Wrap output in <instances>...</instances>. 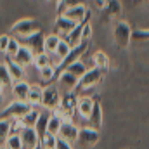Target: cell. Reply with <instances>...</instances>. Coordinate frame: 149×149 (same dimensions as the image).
<instances>
[{"mask_svg": "<svg viewBox=\"0 0 149 149\" xmlns=\"http://www.w3.org/2000/svg\"><path fill=\"white\" fill-rule=\"evenodd\" d=\"M113 40H114V45L118 49H121V50L128 49L130 42L134 40V28L123 19L116 21L114 26H113Z\"/></svg>", "mask_w": 149, "mask_h": 149, "instance_id": "1", "label": "cell"}, {"mask_svg": "<svg viewBox=\"0 0 149 149\" xmlns=\"http://www.w3.org/2000/svg\"><path fill=\"white\" fill-rule=\"evenodd\" d=\"M40 30H42V24L38 23L37 19L24 17V19H19V21H16V23L10 26L9 33H10V37L24 38V37H30V35H33V33L40 31Z\"/></svg>", "mask_w": 149, "mask_h": 149, "instance_id": "2", "label": "cell"}, {"mask_svg": "<svg viewBox=\"0 0 149 149\" xmlns=\"http://www.w3.org/2000/svg\"><path fill=\"white\" fill-rule=\"evenodd\" d=\"M31 109V106L26 102V101H17V99H14L12 102H9L2 111H0V118H3V120H19V118H23L26 113Z\"/></svg>", "mask_w": 149, "mask_h": 149, "instance_id": "3", "label": "cell"}, {"mask_svg": "<svg viewBox=\"0 0 149 149\" xmlns=\"http://www.w3.org/2000/svg\"><path fill=\"white\" fill-rule=\"evenodd\" d=\"M102 76H104V73H102L101 70H97V68H90V70H87V73L78 80V87H76V90H78V92H87V90L97 87V85L102 81Z\"/></svg>", "mask_w": 149, "mask_h": 149, "instance_id": "4", "label": "cell"}, {"mask_svg": "<svg viewBox=\"0 0 149 149\" xmlns=\"http://www.w3.org/2000/svg\"><path fill=\"white\" fill-rule=\"evenodd\" d=\"M76 104H78V95L74 92H64L61 95V104L54 113L61 114L64 120H71V114L76 111Z\"/></svg>", "mask_w": 149, "mask_h": 149, "instance_id": "5", "label": "cell"}, {"mask_svg": "<svg viewBox=\"0 0 149 149\" xmlns=\"http://www.w3.org/2000/svg\"><path fill=\"white\" fill-rule=\"evenodd\" d=\"M99 139H101L99 130H95V128H92V127L87 125V127H81L80 128L76 142L83 149H92V148H95V144L99 142Z\"/></svg>", "mask_w": 149, "mask_h": 149, "instance_id": "6", "label": "cell"}, {"mask_svg": "<svg viewBox=\"0 0 149 149\" xmlns=\"http://www.w3.org/2000/svg\"><path fill=\"white\" fill-rule=\"evenodd\" d=\"M123 14V5L120 0H106L104 7L101 9V21L111 23L113 19H120Z\"/></svg>", "mask_w": 149, "mask_h": 149, "instance_id": "7", "label": "cell"}, {"mask_svg": "<svg viewBox=\"0 0 149 149\" xmlns=\"http://www.w3.org/2000/svg\"><path fill=\"white\" fill-rule=\"evenodd\" d=\"M61 104V90L54 85H49L47 88H43V95H42V106L47 111H54L57 109Z\"/></svg>", "mask_w": 149, "mask_h": 149, "instance_id": "8", "label": "cell"}, {"mask_svg": "<svg viewBox=\"0 0 149 149\" xmlns=\"http://www.w3.org/2000/svg\"><path fill=\"white\" fill-rule=\"evenodd\" d=\"M87 45H88V42H81L80 45H76V47H73L71 50H70V54L61 61V63H57V73L59 71H63V70H66L70 64H73V63H76V61H80L83 56H85V52H87Z\"/></svg>", "mask_w": 149, "mask_h": 149, "instance_id": "9", "label": "cell"}, {"mask_svg": "<svg viewBox=\"0 0 149 149\" xmlns=\"http://www.w3.org/2000/svg\"><path fill=\"white\" fill-rule=\"evenodd\" d=\"M76 26H78V23H74L71 19H68L66 16L59 14V16L56 17V21H54V33L59 35L61 38H66Z\"/></svg>", "mask_w": 149, "mask_h": 149, "instance_id": "10", "label": "cell"}, {"mask_svg": "<svg viewBox=\"0 0 149 149\" xmlns=\"http://www.w3.org/2000/svg\"><path fill=\"white\" fill-rule=\"evenodd\" d=\"M17 40H19L21 45L28 47L33 54H40V52H43V40H45V35L42 33V30L37 31V33H33V35H30V37L17 38Z\"/></svg>", "mask_w": 149, "mask_h": 149, "instance_id": "11", "label": "cell"}, {"mask_svg": "<svg viewBox=\"0 0 149 149\" xmlns=\"http://www.w3.org/2000/svg\"><path fill=\"white\" fill-rule=\"evenodd\" d=\"M78 132H80V128L73 123V120H64L63 125H61V128H59L57 137H61V139H64L68 142H76Z\"/></svg>", "mask_w": 149, "mask_h": 149, "instance_id": "12", "label": "cell"}, {"mask_svg": "<svg viewBox=\"0 0 149 149\" xmlns=\"http://www.w3.org/2000/svg\"><path fill=\"white\" fill-rule=\"evenodd\" d=\"M56 81L59 83V87H61L64 92H74V90H76V87H78V78H76L74 74H71L68 70L59 71Z\"/></svg>", "mask_w": 149, "mask_h": 149, "instance_id": "13", "label": "cell"}, {"mask_svg": "<svg viewBox=\"0 0 149 149\" xmlns=\"http://www.w3.org/2000/svg\"><path fill=\"white\" fill-rule=\"evenodd\" d=\"M19 137H21V142H23V148L24 149H37V148H40V135L37 134L35 128H31V127L24 128V130L19 134Z\"/></svg>", "mask_w": 149, "mask_h": 149, "instance_id": "14", "label": "cell"}, {"mask_svg": "<svg viewBox=\"0 0 149 149\" xmlns=\"http://www.w3.org/2000/svg\"><path fill=\"white\" fill-rule=\"evenodd\" d=\"M90 59H92V63H94V68L101 70L104 74L109 71V68H111V61H109V56H108L106 52H102V50H95V52L92 54Z\"/></svg>", "mask_w": 149, "mask_h": 149, "instance_id": "15", "label": "cell"}, {"mask_svg": "<svg viewBox=\"0 0 149 149\" xmlns=\"http://www.w3.org/2000/svg\"><path fill=\"white\" fill-rule=\"evenodd\" d=\"M33 57H35V54H33L28 47L21 45V47H19V50H17V54L12 57V61H14L16 64H19L21 68H26V66L33 64Z\"/></svg>", "mask_w": 149, "mask_h": 149, "instance_id": "16", "label": "cell"}, {"mask_svg": "<svg viewBox=\"0 0 149 149\" xmlns=\"http://www.w3.org/2000/svg\"><path fill=\"white\" fill-rule=\"evenodd\" d=\"M87 123H88V127H92L95 130H101V127H102V106L97 99L94 101V108H92L90 116L87 118Z\"/></svg>", "mask_w": 149, "mask_h": 149, "instance_id": "17", "label": "cell"}, {"mask_svg": "<svg viewBox=\"0 0 149 149\" xmlns=\"http://www.w3.org/2000/svg\"><path fill=\"white\" fill-rule=\"evenodd\" d=\"M94 101L92 97H78V104H76V113L80 118L87 120L92 113V108H94Z\"/></svg>", "mask_w": 149, "mask_h": 149, "instance_id": "18", "label": "cell"}, {"mask_svg": "<svg viewBox=\"0 0 149 149\" xmlns=\"http://www.w3.org/2000/svg\"><path fill=\"white\" fill-rule=\"evenodd\" d=\"M30 83L28 81H24V80H21V81H14V85H12V95H14V99H17V101H26L28 99V94H30Z\"/></svg>", "mask_w": 149, "mask_h": 149, "instance_id": "19", "label": "cell"}, {"mask_svg": "<svg viewBox=\"0 0 149 149\" xmlns=\"http://www.w3.org/2000/svg\"><path fill=\"white\" fill-rule=\"evenodd\" d=\"M90 10L85 7V5H76V7H71V9H68L63 16H66L68 19H71L74 23H81L85 17H87V14H88Z\"/></svg>", "mask_w": 149, "mask_h": 149, "instance_id": "20", "label": "cell"}, {"mask_svg": "<svg viewBox=\"0 0 149 149\" xmlns=\"http://www.w3.org/2000/svg\"><path fill=\"white\" fill-rule=\"evenodd\" d=\"M42 95H43V87H42V85H31L26 102H28L31 108L42 106Z\"/></svg>", "mask_w": 149, "mask_h": 149, "instance_id": "21", "label": "cell"}, {"mask_svg": "<svg viewBox=\"0 0 149 149\" xmlns=\"http://www.w3.org/2000/svg\"><path fill=\"white\" fill-rule=\"evenodd\" d=\"M63 121H64V118H63L61 114H57V113L50 111V116H49V123H47V132L57 137V134H59V128H61Z\"/></svg>", "mask_w": 149, "mask_h": 149, "instance_id": "22", "label": "cell"}, {"mask_svg": "<svg viewBox=\"0 0 149 149\" xmlns=\"http://www.w3.org/2000/svg\"><path fill=\"white\" fill-rule=\"evenodd\" d=\"M61 42V37L56 35V33H50V35H45V40H43V52H47L49 56L50 54H56V49Z\"/></svg>", "mask_w": 149, "mask_h": 149, "instance_id": "23", "label": "cell"}, {"mask_svg": "<svg viewBox=\"0 0 149 149\" xmlns=\"http://www.w3.org/2000/svg\"><path fill=\"white\" fill-rule=\"evenodd\" d=\"M49 116H50V111H45L40 113V116H38V121L37 125H35V130H37V134L40 135V139L47 134V123H49Z\"/></svg>", "mask_w": 149, "mask_h": 149, "instance_id": "24", "label": "cell"}, {"mask_svg": "<svg viewBox=\"0 0 149 149\" xmlns=\"http://www.w3.org/2000/svg\"><path fill=\"white\" fill-rule=\"evenodd\" d=\"M0 83H2L3 88H12V85H14V80H12L10 71H9V68H7L5 63L0 64Z\"/></svg>", "mask_w": 149, "mask_h": 149, "instance_id": "25", "label": "cell"}, {"mask_svg": "<svg viewBox=\"0 0 149 149\" xmlns=\"http://www.w3.org/2000/svg\"><path fill=\"white\" fill-rule=\"evenodd\" d=\"M5 64H7V68H9L10 76H12V80H14V81H21V80H23V76H24V68H21L19 64H16L12 59L5 61Z\"/></svg>", "mask_w": 149, "mask_h": 149, "instance_id": "26", "label": "cell"}, {"mask_svg": "<svg viewBox=\"0 0 149 149\" xmlns=\"http://www.w3.org/2000/svg\"><path fill=\"white\" fill-rule=\"evenodd\" d=\"M10 134H12V123H10V120L0 118V146L5 144V141L9 139Z\"/></svg>", "mask_w": 149, "mask_h": 149, "instance_id": "27", "label": "cell"}, {"mask_svg": "<svg viewBox=\"0 0 149 149\" xmlns=\"http://www.w3.org/2000/svg\"><path fill=\"white\" fill-rule=\"evenodd\" d=\"M38 73H40V78L45 81V83H50V81H56L57 80V70L50 64V66H47V68H42V70H38Z\"/></svg>", "mask_w": 149, "mask_h": 149, "instance_id": "28", "label": "cell"}, {"mask_svg": "<svg viewBox=\"0 0 149 149\" xmlns=\"http://www.w3.org/2000/svg\"><path fill=\"white\" fill-rule=\"evenodd\" d=\"M76 5H85V3H83V0H59L57 2V7H56V12H57V16L59 14H64L68 9L76 7Z\"/></svg>", "mask_w": 149, "mask_h": 149, "instance_id": "29", "label": "cell"}, {"mask_svg": "<svg viewBox=\"0 0 149 149\" xmlns=\"http://www.w3.org/2000/svg\"><path fill=\"white\" fill-rule=\"evenodd\" d=\"M66 70H68V71H70L71 74H74V76H76V78L80 80V78H81L83 74L87 73V70H88V68H87V66H85V63H83V61L80 59V61H76V63H73V64H70V66H68Z\"/></svg>", "mask_w": 149, "mask_h": 149, "instance_id": "30", "label": "cell"}, {"mask_svg": "<svg viewBox=\"0 0 149 149\" xmlns=\"http://www.w3.org/2000/svg\"><path fill=\"white\" fill-rule=\"evenodd\" d=\"M40 113L42 111H38L37 108H31L30 111L26 113L21 120H23V123L26 125V127H31V128H35V125H37V121H38V116H40Z\"/></svg>", "mask_w": 149, "mask_h": 149, "instance_id": "31", "label": "cell"}, {"mask_svg": "<svg viewBox=\"0 0 149 149\" xmlns=\"http://www.w3.org/2000/svg\"><path fill=\"white\" fill-rule=\"evenodd\" d=\"M33 66H37L38 70L50 66V56H49L47 52H40V54H35V57H33Z\"/></svg>", "mask_w": 149, "mask_h": 149, "instance_id": "32", "label": "cell"}, {"mask_svg": "<svg viewBox=\"0 0 149 149\" xmlns=\"http://www.w3.org/2000/svg\"><path fill=\"white\" fill-rule=\"evenodd\" d=\"M3 146H5L7 149H24V148H23V142H21L19 134H10Z\"/></svg>", "mask_w": 149, "mask_h": 149, "instance_id": "33", "label": "cell"}, {"mask_svg": "<svg viewBox=\"0 0 149 149\" xmlns=\"http://www.w3.org/2000/svg\"><path fill=\"white\" fill-rule=\"evenodd\" d=\"M70 50H71V47H70V43L66 42V40H63L61 38V42H59V45H57V49H56V56H57V59H59V63L70 54Z\"/></svg>", "mask_w": 149, "mask_h": 149, "instance_id": "34", "label": "cell"}, {"mask_svg": "<svg viewBox=\"0 0 149 149\" xmlns=\"http://www.w3.org/2000/svg\"><path fill=\"white\" fill-rule=\"evenodd\" d=\"M56 141H57V137L47 132V134L40 139V148L42 149H56Z\"/></svg>", "mask_w": 149, "mask_h": 149, "instance_id": "35", "label": "cell"}, {"mask_svg": "<svg viewBox=\"0 0 149 149\" xmlns=\"http://www.w3.org/2000/svg\"><path fill=\"white\" fill-rule=\"evenodd\" d=\"M19 47H21L19 40H17L16 37H10V42H9V45H7V50H5V56H7V59H12V57L17 54Z\"/></svg>", "mask_w": 149, "mask_h": 149, "instance_id": "36", "label": "cell"}, {"mask_svg": "<svg viewBox=\"0 0 149 149\" xmlns=\"http://www.w3.org/2000/svg\"><path fill=\"white\" fill-rule=\"evenodd\" d=\"M90 38H92V24L88 21L81 30V42H90Z\"/></svg>", "mask_w": 149, "mask_h": 149, "instance_id": "37", "label": "cell"}, {"mask_svg": "<svg viewBox=\"0 0 149 149\" xmlns=\"http://www.w3.org/2000/svg\"><path fill=\"white\" fill-rule=\"evenodd\" d=\"M9 42H10V35H0V52L2 54H5Z\"/></svg>", "mask_w": 149, "mask_h": 149, "instance_id": "38", "label": "cell"}, {"mask_svg": "<svg viewBox=\"0 0 149 149\" xmlns=\"http://www.w3.org/2000/svg\"><path fill=\"white\" fill-rule=\"evenodd\" d=\"M134 38L135 40H149V30H135Z\"/></svg>", "mask_w": 149, "mask_h": 149, "instance_id": "39", "label": "cell"}, {"mask_svg": "<svg viewBox=\"0 0 149 149\" xmlns=\"http://www.w3.org/2000/svg\"><path fill=\"white\" fill-rule=\"evenodd\" d=\"M56 149H73V148H71V142H68V141L57 137V141H56Z\"/></svg>", "mask_w": 149, "mask_h": 149, "instance_id": "40", "label": "cell"}, {"mask_svg": "<svg viewBox=\"0 0 149 149\" xmlns=\"http://www.w3.org/2000/svg\"><path fill=\"white\" fill-rule=\"evenodd\" d=\"M90 2H94V3H95V5H97L99 9H102V7H104V2H106V0H90Z\"/></svg>", "mask_w": 149, "mask_h": 149, "instance_id": "41", "label": "cell"}, {"mask_svg": "<svg viewBox=\"0 0 149 149\" xmlns=\"http://www.w3.org/2000/svg\"><path fill=\"white\" fill-rule=\"evenodd\" d=\"M134 5H141V3H149V0H132Z\"/></svg>", "mask_w": 149, "mask_h": 149, "instance_id": "42", "label": "cell"}, {"mask_svg": "<svg viewBox=\"0 0 149 149\" xmlns=\"http://www.w3.org/2000/svg\"><path fill=\"white\" fill-rule=\"evenodd\" d=\"M2 95H3V87H2V83H0V99H2Z\"/></svg>", "mask_w": 149, "mask_h": 149, "instance_id": "43", "label": "cell"}, {"mask_svg": "<svg viewBox=\"0 0 149 149\" xmlns=\"http://www.w3.org/2000/svg\"><path fill=\"white\" fill-rule=\"evenodd\" d=\"M47 2H54V3H57V2H59V0H47Z\"/></svg>", "mask_w": 149, "mask_h": 149, "instance_id": "44", "label": "cell"}, {"mask_svg": "<svg viewBox=\"0 0 149 149\" xmlns=\"http://www.w3.org/2000/svg\"><path fill=\"white\" fill-rule=\"evenodd\" d=\"M0 149H7V148H5V146H0Z\"/></svg>", "mask_w": 149, "mask_h": 149, "instance_id": "45", "label": "cell"}]
</instances>
